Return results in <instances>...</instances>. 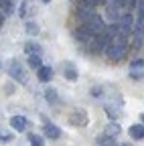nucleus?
Segmentation results:
<instances>
[{
    "instance_id": "nucleus-1",
    "label": "nucleus",
    "mask_w": 144,
    "mask_h": 146,
    "mask_svg": "<svg viewBox=\"0 0 144 146\" xmlns=\"http://www.w3.org/2000/svg\"><path fill=\"white\" fill-rule=\"evenodd\" d=\"M128 49H130V43H128V36L122 35L120 31L110 35V41H108L104 53H106V57L110 59V61H120L124 59L126 55H128Z\"/></svg>"
},
{
    "instance_id": "nucleus-2",
    "label": "nucleus",
    "mask_w": 144,
    "mask_h": 146,
    "mask_svg": "<svg viewBox=\"0 0 144 146\" xmlns=\"http://www.w3.org/2000/svg\"><path fill=\"white\" fill-rule=\"evenodd\" d=\"M8 75L14 81H19V83L27 81V71H25V67H23V63L19 59H10V63H8Z\"/></svg>"
},
{
    "instance_id": "nucleus-3",
    "label": "nucleus",
    "mask_w": 144,
    "mask_h": 146,
    "mask_svg": "<svg viewBox=\"0 0 144 146\" xmlns=\"http://www.w3.org/2000/svg\"><path fill=\"white\" fill-rule=\"evenodd\" d=\"M134 14L132 12H124L120 18H118V21H116V25H118V31L122 33V35H126V36H128L132 31H134Z\"/></svg>"
},
{
    "instance_id": "nucleus-4",
    "label": "nucleus",
    "mask_w": 144,
    "mask_h": 146,
    "mask_svg": "<svg viewBox=\"0 0 144 146\" xmlns=\"http://www.w3.org/2000/svg\"><path fill=\"white\" fill-rule=\"evenodd\" d=\"M83 25H87V29L92 31L94 35H98V33H102V31H106V23H104V18L96 12L92 18H89V21H85Z\"/></svg>"
},
{
    "instance_id": "nucleus-5",
    "label": "nucleus",
    "mask_w": 144,
    "mask_h": 146,
    "mask_svg": "<svg viewBox=\"0 0 144 146\" xmlns=\"http://www.w3.org/2000/svg\"><path fill=\"white\" fill-rule=\"evenodd\" d=\"M73 36H75V39H77L79 43H83V45H85V43H87V41L94 36V33L87 29V25H83V23H81V25H79V27L73 31Z\"/></svg>"
},
{
    "instance_id": "nucleus-6",
    "label": "nucleus",
    "mask_w": 144,
    "mask_h": 146,
    "mask_svg": "<svg viewBox=\"0 0 144 146\" xmlns=\"http://www.w3.org/2000/svg\"><path fill=\"white\" fill-rule=\"evenodd\" d=\"M96 6H89V4H85V2H81L79 6H77V18L81 23H85V21H89L94 14H96V10H94Z\"/></svg>"
},
{
    "instance_id": "nucleus-7",
    "label": "nucleus",
    "mask_w": 144,
    "mask_h": 146,
    "mask_svg": "<svg viewBox=\"0 0 144 146\" xmlns=\"http://www.w3.org/2000/svg\"><path fill=\"white\" fill-rule=\"evenodd\" d=\"M10 126H12V130H16V132H25L29 128V120L25 116H12L10 118Z\"/></svg>"
},
{
    "instance_id": "nucleus-8",
    "label": "nucleus",
    "mask_w": 144,
    "mask_h": 146,
    "mask_svg": "<svg viewBox=\"0 0 144 146\" xmlns=\"http://www.w3.org/2000/svg\"><path fill=\"white\" fill-rule=\"evenodd\" d=\"M43 136L49 138V140H57V138L61 136V130H59L55 124H45V126H43Z\"/></svg>"
},
{
    "instance_id": "nucleus-9",
    "label": "nucleus",
    "mask_w": 144,
    "mask_h": 146,
    "mask_svg": "<svg viewBox=\"0 0 144 146\" xmlns=\"http://www.w3.org/2000/svg\"><path fill=\"white\" fill-rule=\"evenodd\" d=\"M37 77H39L41 83L51 81V79H53V67H49V65H41V67L37 69Z\"/></svg>"
},
{
    "instance_id": "nucleus-10",
    "label": "nucleus",
    "mask_w": 144,
    "mask_h": 146,
    "mask_svg": "<svg viewBox=\"0 0 144 146\" xmlns=\"http://www.w3.org/2000/svg\"><path fill=\"white\" fill-rule=\"evenodd\" d=\"M136 10H138V21L134 23V31H144V0H138Z\"/></svg>"
},
{
    "instance_id": "nucleus-11",
    "label": "nucleus",
    "mask_w": 144,
    "mask_h": 146,
    "mask_svg": "<svg viewBox=\"0 0 144 146\" xmlns=\"http://www.w3.org/2000/svg\"><path fill=\"white\" fill-rule=\"evenodd\" d=\"M69 122L71 124H75V126H85L87 118H85V112H81V110H77V112H73L69 116Z\"/></svg>"
},
{
    "instance_id": "nucleus-12",
    "label": "nucleus",
    "mask_w": 144,
    "mask_h": 146,
    "mask_svg": "<svg viewBox=\"0 0 144 146\" xmlns=\"http://www.w3.org/2000/svg\"><path fill=\"white\" fill-rule=\"evenodd\" d=\"M128 134H130L134 140H144V126H142V124H134V126H130Z\"/></svg>"
},
{
    "instance_id": "nucleus-13",
    "label": "nucleus",
    "mask_w": 144,
    "mask_h": 146,
    "mask_svg": "<svg viewBox=\"0 0 144 146\" xmlns=\"http://www.w3.org/2000/svg\"><path fill=\"white\" fill-rule=\"evenodd\" d=\"M29 65H31V67H35V69H39V67L43 65L41 53H33V55H29Z\"/></svg>"
},
{
    "instance_id": "nucleus-14",
    "label": "nucleus",
    "mask_w": 144,
    "mask_h": 146,
    "mask_svg": "<svg viewBox=\"0 0 144 146\" xmlns=\"http://www.w3.org/2000/svg\"><path fill=\"white\" fill-rule=\"evenodd\" d=\"M98 146H116V140L110 134H104V136L98 138Z\"/></svg>"
},
{
    "instance_id": "nucleus-15",
    "label": "nucleus",
    "mask_w": 144,
    "mask_h": 146,
    "mask_svg": "<svg viewBox=\"0 0 144 146\" xmlns=\"http://www.w3.org/2000/svg\"><path fill=\"white\" fill-rule=\"evenodd\" d=\"M25 53L27 55H33V53H43V51H41V45L39 43L29 41V43H25Z\"/></svg>"
},
{
    "instance_id": "nucleus-16",
    "label": "nucleus",
    "mask_w": 144,
    "mask_h": 146,
    "mask_svg": "<svg viewBox=\"0 0 144 146\" xmlns=\"http://www.w3.org/2000/svg\"><path fill=\"white\" fill-rule=\"evenodd\" d=\"M65 79H67V81H75V79H77V69L71 67L69 63L65 65Z\"/></svg>"
},
{
    "instance_id": "nucleus-17",
    "label": "nucleus",
    "mask_w": 144,
    "mask_h": 146,
    "mask_svg": "<svg viewBox=\"0 0 144 146\" xmlns=\"http://www.w3.org/2000/svg\"><path fill=\"white\" fill-rule=\"evenodd\" d=\"M0 10L4 14H12L14 6H12V0H0Z\"/></svg>"
},
{
    "instance_id": "nucleus-18",
    "label": "nucleus",
    "mask_w": 144,
    "mask_h": 146,
    "mask_svg": "<svg viewBox=\"0 0 144 146\" xmlns=\"http://www.w3.org/2000/svg\"><path fill=\"white\" fill-rule=\"evenodd\" d=\"M45 98L49 104H57L59 102V96H57V89H47L45 91Z\"/></svg>"
},
{
    "instance_id": "nucleus-19",
    "label": "nucleus",
    "mask_w": 144,
    "mask_h": 146,
    "mask_svg": "<svg viewBox=\"0 0 144 146\" xmlns=\"http://www.w3.org/2000/svg\"><path fill=\"white\" fill-rule=\"evenodd\" d=\"M29 140H31V146H45V140H43V136H39V134H31Z\"/></svg>"
},
{
    "instance_id": "nucleus-20",
    "label": "nucleus",
    "mask_w": 144,
    "mask_h": 146,
    "mask_svg": "<svg viewBox=\"0 0 144 146\" xmlns=\"http://www.w3.org/2000/svg\"><path fill=\"white\" fill-rule=\"evenodd\" d=\"M27 33L35 36V35H39V33H41V29H39L37 23H27Z\"/></svg>"
},
{
    "instance_id": "nucleus-21",
    "label": "nucleus",
    "mask_w": 144,
    "mask_h": 146,
    "mask_svg": "<svg viewBox=\"0 0 144 146\" xmlns=\"http://www.w3.org/2000/svg\"><path fill=\"white\" fill-rule=\"evenodd\" d=\"M118 132H120V126H118L116 122H112L110 126H108V128H106V134H110V136H116Z\"/></svg>"
},
{
    "instance_id": "nucleus-22",
    "label": "nucleus",
    "mask_w": 144,
    "mask_h": 146,
    "mask_svg": "<svg viewBox=\"0 0 144 146\" xmlns=\"http://www.w3.org/2000/svg\"><path fill=\"white\" fill-rule=\"evenodd\" d=\"M136 4H138V0H126V12H134Z\"/></svg>"
},
{
    "instance_id": "nucleus-23",
    "label": "nucleus",
    "mask_w": 144,
    "mask_h": 146,
    "mask_svg": "<svg viewBox=\"0 0 144 146\" xmlns=\"http://www.w3.org/2000/svg\"><path fill=\"white\" fill-rule=\"evenodd\" d=\"M14 136L12 134H6V132H0V142H12Z\"/></svg>"
},
{
    "instance_id": "nucleus-24",
    "label": "nucleus",
    "mask_w": 144,
    "mask_h": 146,
    "mask_svg": "<svg viewBox=\"0 0 144 146\" xmlns=\"http://www.w3.org/2000/svg\"><path fill=\"white\" fill-rule=\"evenodd\" d=\"M27 6H29V4H27V0H25V2H21V6H19V16H21V18H25V14H27Z\"/></svg>"
},
{
    "instance_id": "nucleus-25",
    "label": "nucleus",
    "mask_w": 144,
    "mask_h": 146,
    "mask_svg": "<svg viewBox=\"0 0 144 146\" xmlns=\"http://www.w3.org/2000/svg\"><path fill=\"white\" fill-rule=\"evenodd\" d=\"M130 77H132V79H144V69H142V71H138V73L132 69V71H130Z\"/></svg>"
},
{
    "instance_id": "nucleus-26",
    "label": "nucleus",
    "mask_w": 144,
    "mask_h": 146,
    "mask_svg": "<svg viewBox=\"0 0 144 146\" xmlns=\"http://www.w3.org/2000/svg\"><path fill=\"white\" fill-rule=\"evenodd\" d=\"M130 67H132V69H136V67H144V59H136V61H132Z\"/></svg>"
},
{
    "instance_id": "nucleus-27",
    "label": "nucleus",
    "mask_w": 144,
    "mask_h": 146,
    "mask_svg": "<svg viewBox=\"0 0 144 146\" xmlns=\"http://www.w3.org/2000/svg\"><path fill=\"white\" fill-rule=\"evenodd\" d=\"M4 16H6V14L0 10V29H2V25H4Z\"/></svg>"
},
{
    "instance_id": "nucleus-28",
    "label": "nucleus",
    "mask_w": 144,
    "mask_h": 146,
    "mask_svg": "<svg viewBox=\"0 0 144 146\" xmlns=\"http://www.w3.org/2000/svg\"><path fill=\"white\" fill-rule=\"evenodd\" d=\"M43 2H45V4H49V2H51V0H43Z\"/></svg>"
},
{
    "instance_id": "nucleus-29",
    "label": "nucleus",
    "mask_w": 144,
    "mask_h": 146,
    "mask_svg": "<svg viewBox=\"0 0 144 146\" xmlns=\"http://www.w3.org/2000/svg\"><path fill=\"white\" fill-rule=\"evenodd\" d=\"M142 124H144V116H142Z\"/></svg>"
},
{
    "instance_id": "nucleus-30",
    "label": "nucleus",
    "mask_w": 144,
    "mask_h": 146,
    "mask_svg": "<svg viewBox=\"0 0 144 146\" xmlns=\"http://www.w3.org/2000/svg\"><path fill=\"white\" fill-rule=\"evenodd\" d=\"M122 146H128V144H122Z\"/></svg>"
}]
</instances>
